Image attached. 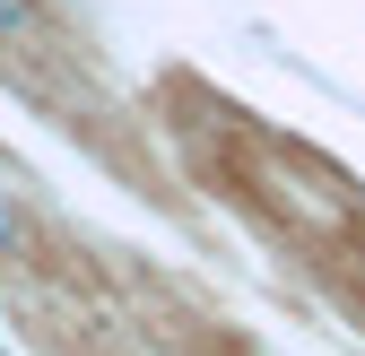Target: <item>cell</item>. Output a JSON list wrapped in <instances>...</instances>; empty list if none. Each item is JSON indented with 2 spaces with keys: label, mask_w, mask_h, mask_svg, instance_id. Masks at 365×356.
I'll list each match as a JSON object with an SVG mask.
<instances>
[{
  "label": "cell",
  "mask_w": 365,
  "mask_h": 356,
  "mask_svg": "<svg viewBox=\"0 0 365 356\" xmlns=\"http://www.w3.org/2000/svg\"><path fill=\"white\" fill-rule=\"evenodd\" d=\"M35 26V9H26V0H0V35H26Z\"/></svg>",
  "instance_id": "cell-1"
},
{
  "label": "cell",
  "mask_w": 365,
  "mask_h": 356,
  "mask_svg": "<svg viewBox=\"0 0 365 356\" xmlns=\"http://www.w3.org/2000/svg\"><path fill=\"white\" fill-rule=\"evenodd\" d=\"M9 244H18V217H9V209H0V252H9Z\"/></svg>",
  "instance_id": "cell-2"
}]
</instances>
